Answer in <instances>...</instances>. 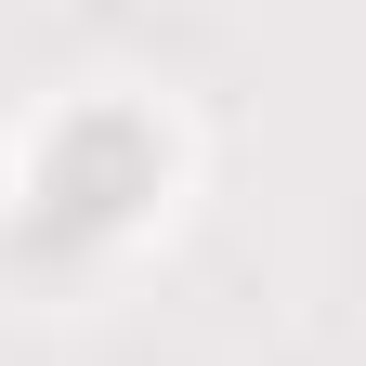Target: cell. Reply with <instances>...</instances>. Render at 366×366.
<instances>
[{"mask_svg":"<svg viewBox=\"0 0 366 366\" xmlns=\"http://www.w3.org/2000/svg\"><path fill=\"white\" fill-rule=\"evenodd\" d=\"M157 197V144L131 118H66V144L39 157V249H92Z\"/></svg>","mask_w":366,"mask_h":366,"instance_id":"obj_1","label":"cell"}]
</instances>
